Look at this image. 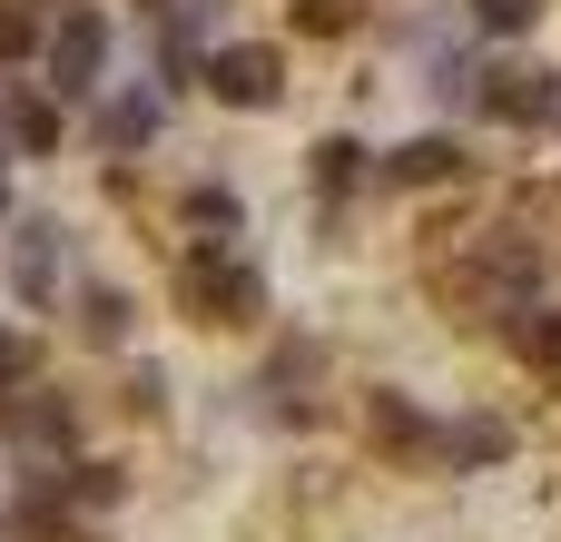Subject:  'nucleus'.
<instances>
[{
  "label": "nucleus",
  "mask_w": 561,
  "mask_h": 542,
  "mask_svg": "<svg viewBox=\"0 0 561 542\" xmlns=\"http://www.w3.org/2000/svg\"><path fill=\"white\" fill-rule=\"evenodd\" d=\"M178 296H187V316H207V326H247V316L266 306V276H256L247 257H227V247H197V257L178 267Z\"/></svg>",
  "instance_id": "obj_1"
},
{
  "label": "nucleus",
  "mask_w": 561,
  "mask_h": 542,
  "mask_svg": "<svg viewBox=\"0 0 561 542\" xmlns=\"http://www.w3.org/2000/svg\"><path fill=\"white\" fill-rule=\"evenodd\" d=\"M276 89H286V59L276 49H227L217 59V99L227 109H276Z\"/></svg>",
  "instance_id": "obj_2"
},
{
  "label": "nucleus",
  "mask_w": 561,
  "mask_h": 542,
  "mask_svg": "<svg viewBox=\"0 0 561 542\" xmlns=\"http://www.w3.org/2000/svg\"><path fill=\"white\" fill-rule=\"evenodd\" d=\"M483 109L493 118H561L552 69H483Z\"/></svg>",
  "instance_id": "obj_3"
},
{
  "label": "nucleus",
  "mask_w": 561,
  "mask_h": 542,
  "mask_svg": "<svg viewBox=\"0 0 561 542\" xmlns=\"http://www.w3.org/2000/svg\"><path fill=\"white\" fill-rule=\"evenodd\" d=\"M99 59H108V30H99V20H69V30H59V49H49V79H59V89H89V79H99Z\"/></svg>",
  "instance_id": "obj_4"
},
{
  "label": "nucleus",
  "mask_w": 561,
  "mask_h": 542,
  "mask_svg": "<svg viewBox=\"0 0 561 542\" xmlns=\"http://www.w3.org/2000/svg\"><path fill=\"white\" fill-rule=\"evenodd\" d=\"M454 168H463V148H454V138H414V148H394V178H404V188L454 178Z\"/></svg>",
  "instance_id": "obj_5"
},
{
  "label": "nucleus",
  "mask_w": 561,
  "mask_h": 542,
  "mask_svg": "<svg viewBox=\"0 0 561 542\" xmlns=\"http://www.w3.org/2000/svg\"><path fill=\"white\" fill-rule=\"evenodd\" d=\"M49 267H59V227H20V267H10V276H20V296H39V286H49Z\"/></svg>",
  "instance_id": "obj_6"
},
{
  "label": "nucleus",
  "mask_w": 561,
  "mask_h": 542,
  "mask_svg": "<svg viewBox=\"0 0 561 542\" xmlns=\"http://www.w3.org/2000/svg\"><path fill=\"white\" fill-rule=\"evenodd\" d=\"M148 128H158V109H148V99H118V109H99V148H138Z\"/></svg>",
  "instance_id": "obj_7"
},
{
  "label": "nucleus",
  "mask_w": 561,
  "mask_h": 542,
  "mask_svg": "<svg viewBox=\"0 0 561 542\" xmlns=\"http://www.w3.org/2000/svg\"><path fill=\"white\" fill-rule=\"evenodd\" d=\"M513 346H523L542 375H561V316H523V326H513Z\"/></svg>",
  "instance_id": "obj_8"
},
{
  "label": "nucleus",
  "mask_w": 561,
  "mask_h": 542,
  "mask_svg": "<svg viewBox=\"0 0 561 542\" xmlns=\"http://www.w3.org/2000/svg\"><path fill=\"white\" fill-rule=\"evenodd\" d=\"M503 444H513L503 425H454V434H444V454H454V464H493Z\"/></svg>",
  "instance_id": "obj_9"
},
{
  "label": "nucleus",
  "mask_w": 561,
  "mask_h": 542,
  "mask_svg": "<svg viewBox=\"0 0 561 542\" xmlns=\"http://www.w3.org/2000/svg\"><path fill=\"white\" fill-rule=\"evenodd\" d=\"M89 336H99V346L128 336V296H118V286H89Z\"/></svg>",
  "instance_id": "obj_10"
},
{
  "label": "nucleus",
  "mask_w": 561,
  "mask_h": 542,
  "mask_svg": "<svg viewBox=\"0 0 561 542\" xmlns=\"http://www.w3.org/2000/svg\"><path fill=\"white\" fill-rule=\"evenodd\" d=\"M355 168H365V148H355V138H325V148H316V178H325V188H345Z\"/></svg>",
  "instance_id": "obj_11"
},
{
  "label": "nucleus",
  "mask_w": 561,
  "mask_h": 542,
  "mask_svg": "<svg viewBox=\"0 0 561 542\" xmlns=\"http://www.w3.org/2000/svg\"><path fill=\"white\" fill-rule=\"evenodd\" d=\"M30 39H39V20H30V10H20V0H0V59H20V49H30Z\"/></svg>",
  "instance_id": "obj_12"
},
{
  "label": "nucleus",
  "mask_w": 561,
  "mask_h": 542,
  "mask_svg": "<svg viewBox=\"0 0 561 542\" xmlns=\"http://www.w3.org/2000/svg\"><path fill=\"white\" fill-rule=\"evenodd\" d=\"M10 128H20L30 148H49V138H59V109H39V99H20V118H10Z\"/></svg>",
  "instance_id": "obj_13"
},
{
  "label": "nucleus",
  "mask_w": 561,
  "mask_h": 542,
  "mask_svg": "<svg viewBox=\"0 0 561 542\" xmlns=\"http://www.w3.org/2000/svg\"><path fill=\"white\" fill-rule=\"evenodd\" d=\"M473 10H483V20H493V30H523V20H533V10H542V0H473Z\"/></svg>",
  "instance_id": "obj_14"
},
{
  "label": "nucleus",
  "mask_w": 561,
  "mask_h": 542,
  "mask_svg": "<svg viewBox=\"0 0 561 542\" xmlns=\"http://www.w3.org/2000/svg\"><path fill=\"white\" fill-rule=\"evenodd\" d=\"M30 375V336H0V385H20Z\"/></svg>",
  "instance_id": "obj_15"
}]
</instances>
